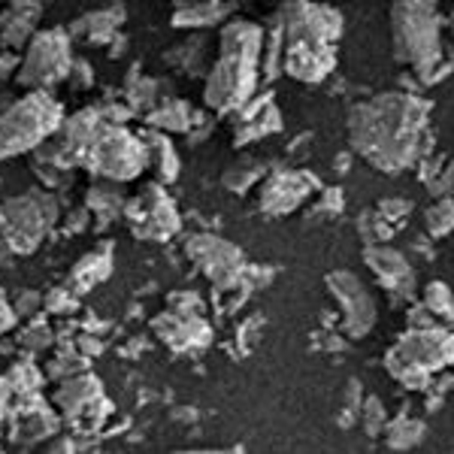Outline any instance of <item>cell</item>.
<instances>
[{"label": "cell", "instance_id": "6da1fadb", "mask_svg": "<svg viewBox=\"0 0 454 454\" xmlns=\"http://www.w3.org/2000/svg\"><path fill=\"white\" fill-rule=\"evenodd\" d=\"M427 109L424 100L409 94H379L376 100L351 109V143L379 170L397 173L419 158V134L427 121Z\"/></svg>", "mask_w": 454, "mask_h": 454}, {"label": "cell", "instance_id": "7a4b0ae2", "mask_svg": "<svg viewBox=\"0 0 454 454\" xmlns=\"http://www.w3.org/2000/svg\"><path fill=\"white\" fill-rule=\"evenodd\" d=\"M261 27L248 21H231L222 34V52L207 79V104L218 113L246 106L254 91L261 61Z\"/></svg>", "mask_w": 454, "mask_h": 454}, {"label": "cell", "instance_id": "3957f363", "mask_svg": "<svg viewBox=\"0 0 454 454\" xmlns=\"http://www.w3.org/2000/svg\"><path fill=\"white\" fill-rule=\"evenodd\" d=\"M394 58L412 64L419 76L442 61V19L439 0H397L391 10Z\"/></svg>", "mask_w": 454, "mask_h": 454}, {"label": "cell", "instance_id": "277c9868", "mask_svg": "<svg viewBox=\"0 0 454 454\" xmlns=\"http://www.w3.org/2000/svg\"><path fill=\"white\" fill-rule=\"evenodd\" d=\"M61 124L64 109L49 94V88H31L0 115V160L40 149L49 137L61 130Z\"/></svg>", "mask_w": 454, "mask_h": 454}, {"label": "cell", "instance_id": "5b68a950", "mask_svg": "<svg viewBox=\"0 0 454 454\" xmlns=\"http://www.w3.org/2000/svg\"><path fill=\"white\" fill-rule=\"evenodd\" d=\"M58 222V203L46 192H27L0 207V233L12 252H34Z\"/></svg>", "mask_w": 454, "mask_h": 454}, {"label": "cell", "instance_id": "8992f818", "mask_svg": "<svg viewBox=\"0 0 454 454\" xmlns=\"http://www.w3.org/2000/svg\"><path fill=\"white\" fill-rule=\"evenodd\" d=\"M85 158L106 179L124 182L140 176L143 167H149V145L140 143L130 130L119 128V124H100L94 130L91 143H88Z\"/></svg>", "mask_w": 454, "mask_h": 454}, {"label": "cell", "instance_id": "52a82bcc", "mask_svg": "<svg viewBox=\"0 0 454 454\" xmlns=\"http://www.w3.org/2000/svg\"><path fill=\"white\" fill-rule=\"evenodd\" d=\"M73 43L67 31L52 27V31L34 34L27 43V52L21 58L19 82L27 88H49L70 76L73 70Z\"/></svg>", "mask_w": 454, "mask_h": 454}, {"label": "cell", "instance_id": "ba28073f", "mask_svg": "<svg viewBox=\"0 0 454 454\" xmlns=\"http://www.w3.org/2000/svg\"><path fill=\"white\" fill-rule=\"evenodd\" d=\"M327 288L336 297V303L342 306V327L348 336L361 340L364 333L372 331L376 325V300L367 291V285L357 279L348 270H336L327 276Z\"/></svg>", "mask_w": 454, "mask_h": 454}, {"label": "cell", "instance_id": "9c48e42d", "mask_svg": "<svg viewBox=\"0 0 454 454\" xmlns=\"http://www.w3.org/2000/svg\"><path fill=\"white\" fill-rule=\"evenodd\" d=\"M128 222L143 239H164L179 231L176 207L160 185L143 188V194L128 203Z\"/></svg>", "mask_w": 454, "mask_h": 454}, {"label": "cell", "instance_id": "30bf717a", "mask_svg": "<svg viewBox=\"0 0 454 454\" xmlns=\"http://www.w3.org/2000/svg\"><path fill=\"white\" fill-rule=\"evenodd\" d=\"M397 351L424 370H436L442 364H454V336L442 327H412L400 340Z\"/></svg>", "mask_w": 454, "mask_h": 454}, {"label": "cell", "instance_id": "8fae6325", "mask_svg": "<svg viewBox=\"0 0 454 454\" xmlns=\"http://www.w3.org/2000/svg\"><path fill=\"white\" fill-rule=\"evenodd\" d=\"M364 261H367V267L376 273V279L382 282V288L391 297H397V300L412 297L415 273H412V267H409L406 254H400L397 248H391V246L376 243L372 248L364 252Z\"/></svg>", "mask_w": 454, "mask_h": 454}, {"label": "cell", "instance_id": "7c38bea8", "mask_svg": "<svg viewBox=\"0 0 454 454\" xmlns=\"http://www.w3.org/2000/svg\"><path fill=\"white\" fill-rule=\"evenodd\" d=\"M188 252L203 263V270H207L218 285H231L237 279L239 267H243V254L215 237H194V243L188 246Z\"/></svg>", "mask_w": 454, "mask_h": 454}, {"label": "cell", "instance_id": "4fadbf2b", "mask_svg": "<svg viewBox=\"0 0 454 454\" xmlns=\"http://www.w3.org/2000/svg\"><path fill=\"white\" fill-rule=\"evenodd\" d=\"M306 188H315V179L309 173H279L267 182L261 194V209L270 212V215H285L303 200Z\"/></svg>", "mask_w": 454, "mask_h": 454}, {"label": "cell", "instance_id": "5bb4252c", "mask_svg": "<svg viewBox=\"0 0 454 454\" xmlns=\"http://www.w3.org/2000/svg\"><path fill=\"white\" fill-rule=\"evenodd\" d=\"M158 333L164 336L170 346L176 348H188V346H203V342L209 340V327L203 325L197 315L192 312H173V315H167V318H160L158 321Z\"/></svg>", "mask_w": 454, "mask_h": 454}, {"label": "cell", "instance_id": "9a60e30c", "mask_svg": "<svg viewBox=\"0 0 454 454\" xmlns=\"http://www.w3.org/2000/svg\"><path fill=\"white\" fill-rule=\"evenodd\" d=\"M40 16V4L36 0H12L10 12L0 19V34L10 46H21L27 40V34L34 31V21Z\"/></svg>", "mask_w": 454, "mask_h": 454}, {"label": "cell", "instance_id": "2e32d148", "mask_svg": "<svg viewBox=\"0 0 454 454\" xmlns=\"http://www.w3.org/2000/svg\"><path fill=\"white\" fill-rule=\"evenodd\" d=\"M98 400H100V387L94 379H76V382H70L58 394V403H61L67 415H82L85 409Z\"/></svg>", "mask_w": 454, "mask_h": 454}, {"label": "cell", "instance_id": "e0dca14e", "mask_svg": "<svg viewBox=\"0 0 454 454\" xmlns=\"http://www.w3.org/2000/svg\"><path fill=\"white\" fill-rule=\"evenodd\" d=\"M106 276H109V248L104 254L94 252V254H88L85 261H79V267L73 270V285H76L79 291H91L94 285L100 279H106Z\"/></svg>", "mask_w": 454, "mask_h": 454}, {"label": "cell", "instance_id": "ac0fdd59", "mask_svg": "<svg viewBox=\"0 0 454 454\" xmlns=\"http://www.w3.org/2000/svg\"><path fill=\"white\" fill-rule=\"evenodd\" d=\"M387 367H391L394 376L400 379L406 387H412V391H421V387H427V372L430 370H424L419 367L415 361H409L406 355H400L397 348L391 351V357H387Z\"/></svg>", "mask_w": 454, "mask_h": 454}, {"label": "cell", "instance_id": "d6986e66", "mask_svg": "<svg viewBox=\"0 0 454 454\" xmlns=\"http://www.w3.org/2000/svg\"><path fill=\"white\" fill-rule=\"evenodd\" d=\"M424 306L445 325H454V294L445 282H430L424 288Z\"/></svg>", "mask_w": 454, "mask_h": 454}, {"label": "cell", "instance_id": "ffe728a7", "mask_svg": "<svg viewBox=\"0 0 454 454\" xmlns=\"http://www.w3.org/2000/svg\"><path fill=\"white\" fill-rule=\"evenodd\" d=\"M421 439H424V424L409 419V415H400L394 424H387V442H391V449H412Z\"/></svg>", "mask_w": 454, "mask_h": 454}, {"label": "cell", "instance_id": "44dd1931", "mask_svg": "<svg viewBox=\"0 0 454 454\" xmlns=\"http://www.w3.org/2000/svg\"><path fill=\"white\" fill-rule=\"evenodd\" d=\"M424 227H427L430 237H445V233L454 231V200L451 197H442L424 215Z\"/></svg>", "mask_w": 454, "mask_h": 454}, {"label": "cell", "instance_id": "7402d4cb", "mask_svg": "<svg viewBox=\"0 0 454 454\" xmlns=\"http://www.w3.org/2000/svg\"><path fill=\"white\" fill-rule=\"evenodd\" d=\"M145 145H149V152H158V173L164 182L176 179V173H179V158H176L173 152V143L167 140V137L160 134H149L145 137Z\"/></svg>", "mask_w": 454, "mask_h": 454}, {"label": "cell", "instance_id": "603a6c76", "mask_svg": "<svg viewBox=\"0 0 454 454\" xmlns=\"http://www.w3.org/2000/svg\"><path fill=\"white\" fill-rule=\"evenodd\" d=\"M263 173L261 160H239V164H233L231 170L224 173V185L231 188V192L243 194L248 185H252L254 179Z\"/></svg>", "mask_w": 454, "mask_h": 454}, {"label": "cell", "instance_id": "cb8c5ba5", "mask_svg": "<svg viewBox=\"0 0 454 454\" xmlns=\"http://www.w3.org/2000/svg\"><path fill=\"white\" fill-rule=\"evenodd\" d=\"M361 419H364V427H367L370 436H379L382 430H387V415H385V406H382V400H379V397L364 400Z\"/></svg>", "mask_w": 454, "mask_h": 454}, {"label": "cell", "instance_id": "d4e9b609", "mask_svg": "<svg viewBox=\"0 0 454 454\" xmlns=\"http://www.w3.org/2000/svg\"><path fill=\"white\" fill-rule=\"evenodd\" d=\"M152 121L160 124V128H170V130H185L188 128V106L179 104V100H173L167 109H160V113L152 115Z\"/></svg>", "mask_w": 454, "mask_h": 454}, {"label": "cell", "instance_id": "484cf974", "mask_svg": "<svg viewBox=\"0 0 454 454\" xmlns=\"http://www.w3.org/2000/svg\"><path fill=\"white\" fill-rule=\"evenodd\" d=\"M379 212H382L387 222L394 224V222H403V218L412 212V203H409V200H385L382 207H379Z\"/></svg>", "mask_w": 454, "mask_h": 454}, {"label": "cell", "instance_id": "4316f807", "mask_svg": "<svg viewBox=\"0 0 454 454\" xmlns=\"http://www.w3.org/2000/svg\"><path fill=\"white\" fill-rule=\"evenodd\" d=\"M16 318H19L16 306H12L10 300H6L4 288H0V333L12 331V325H16Z\"/></svg>", "mask_w": 454, "mask_h": 454}, {"label": "cell", "instance_id": "83f0119b", "mask_svg": "<svg viewBox=\"0 0 454 454\" xmlns=\"http://www.w3.org/2000/svg\"><path fill=\"white\" fill-rule=\"evenodd\" d=\"M434 188H436L434 194H439V197H451L454 194V160L442 170V176H439V182Z\"/></svg>", "mask_w": 454, "mask_h": 454}, {"label": "cell", "instance_id": "f1b7e54d", "mask_svg": "<svg viewBox=\"0 0 454 454\" xmlns=\"http://www.w3.org/2000/svg\"><path fill=\"white\" fill-rule=\"evenodd\" d=\"M173 4H176V6H179V10H182V6H197V4H215V0H173Z\"/></svg>", "mask_w": 454, "mask_h": 454}, {"label": "cell", "instance_id": "f546056e", "mask_svg": "<svg viewBox=\"0 0 454 454\" xmlns=\"http://www.w3.org/2000/svg\"><path fill=\"white\" fill-rule=\"evenodd\" d=\"M451 27H454V10H451Z\"/></svg>", "mask_w": 454, "mask_h": 454}]
</instances>
